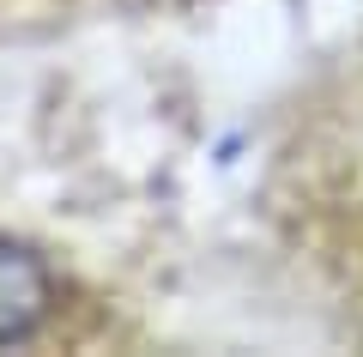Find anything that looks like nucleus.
Returning <instances> with one entry per match:
<instances>
[{"label": "nucleus", "instance_id": "1", "mask_svg": "<svg viewBox=\"0 0 363 357\" xmlns=\"http://www.w3.org/2000/svg\"><path fill=\"white\" fill-rule=\"evenodd\" d=\"M49 303H55L49 267H43L30 248L0 243V345H13V339H25V333H37L43 315H49Z\"/></svg>", "mask_w": 363, "mask_h": 357}]
</instances>
